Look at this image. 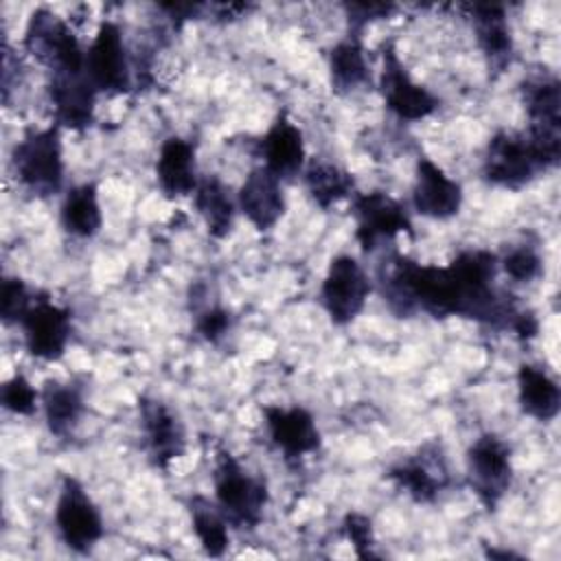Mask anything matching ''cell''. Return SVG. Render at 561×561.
Masks as SVG:
<instances>
[{"instance_id":"f546056e","label":"cell","mask_w":561,"mask_h":561,"mask_svg":"<svg viewBox=\"0 0 561 561\" xmlns=\"http://www.w3.org/2000/svg\"><path fill=\"white\" fill-rule=\"evenodd\" d=\"M33 305V296L26 283L18 276H7L0 291V316L4 324H20Z\"/></svg>"},{"instance_id":"8fae6325","label":"cell","mask_w":561,"mask_h":561,"mask_svg":"<svg viewBox=\"0 0 561 561\" xmlns=\"http://www.w3.org/2000/svg\"><path fill=\"white\" fill-rule=\"evenodd\" d=\"M26 351L42 362H57L64 357L70 335L72 318L66 307L48 298H35L20 322Z\"/></svg>"},{"instance_id":"f1b7e54d","label":"cell","mask_w":561,"mask_h":561,"mask_svg":"<svg viewBox=\"0 0 561 561\" xmlns=\"http://www.w3.org/2000/svg\"><path fill=\"white\" fill-rule=\"evenodd\" d=\"M193 533L208 557H221L230 543L228 539V519L219 506L202 495H193L188 502Z\"/></svg>"},{"instance_id":"d4e9b609","label":"cell","mask_w":561,"mask_h":561,"mask_svg":"<svg viewBox=\"0 0 561 561\" xmlns=\"http://www.w3.org/2000/svg\"><path fill=\"white\" fill-rule=\"evenodd\" d=\"M39 399H42V410H44V419L50 434H55L57 438L70 436L83 414L81 390L72 383L46 381L39 392Z\"/></svg>"},{"instance_id":"5b68a950","label":"cell","mask_w":561,"mask_h":561,"mask_svg":"<svg viewBox=\"0 0 561 561\" xmlns=\"http://www.w3.org/2000/svg\"><path fill=\"white\" fill-rule=\"evenodd\" d=\"M546 171L526 134L497 131L484 151L482 178L500 188L517 191Z\"/></svg>"},{"instance_id":"44dd1931","label":"cell","mask_w":561,"mask_h":561,"mask_svg":"<svg viewBox=\"0 0 561 561\" xmlns=\"http://www.w3.org/2000/svg\"><path fill=\"white\" fill-rule=\"evenodd\" d=\"M473 31L480 50L486 55L489 64L504 68L513 55V39L506 22L504 7L500 4H469Z\"/></svg>"},{"instance_id":"83f0119b","label":"cell","mask_w":561,"mask_h":561,"mask_svg":"<svg viewBox=\"0 0 561 561\" xmlns=\"http://www.w3.org/2000/svg\"><path fill=\"white\" fill-rule=\"evenodd\" d=\"M305 186L320 208H331L333 204L353 195L355 180L346 169L337 164L311 162L305 169Z\"/></svg>"},{"instance_id":"cb8c5ba5","label":"cell","mask_w":561,"mask_h":561,"mask_svg":"<svg viewBox=\"0 0 561 561\" xmlns=\"http://www.w3.org/2000/svg\"><path fill=\"white\" fill-rule=\"evenodd\" d=\"M61 226L77 239H92L103 226V213L99 204V191L94 182L72 186L59 208Z\"/></svg>"},{"instance_id":"9c48e42d","label":"cell","mask_w":561,"mask_h":561,"mask_svg":"<svg viewBox=\"0 0 561 561\" xmlns=\"http://www.w3.org/2000/svg\"><path fill=\"white\" fill-rule=\"evenodd\" d=\"M467 471L480 502L489 511L495 508L513 480L508 445L495 434L478 436L467 449Z\"/></svg>"},{"instance_id":"3957f363","label":"cell","mask_w":561,"mask_h":561,"mask_svg":"<svg viewBox=\"0 0 561 561\" xmlns=\"http://www.w3.org/2000/svg\"><path fill=\"white\" fill-rule=\"evenodd\" d=\"M13 171L24 188L39 197H50L64 186V151L59 127L26 134L13 147Z\"/></svg>"},{"instance_id":"e575fe53","label":"cell","mask_w":561,"mask_h":561,"mask_svg":"<svg viewBox=\"0 0 561 561\" xmlns=\"http://www.w3.org/2000/svg\"><path fill=\"white\" fill-rule=\"evenodd\" d=\"M344 9L348 15V24L355 31H362L368 22L377 18H386L390 11H394L392 4H383V2H351Z\"/></svg>"},{"instance_id":"4fadbf2b","label":"cell","mask_w":561,"mask_h":561,"mask_svg":"<svg viewBox=\"0 0 561 561\" xmlns=\"http://www.w3.org/2000/svg\"><path fill=\"white\" fill-rule=\"evenodd\" d=\"M140 427L145 438V449L151 465L167 469L171 460L180 458L186 449V434L182 421L171 412V408L158 399L142 397L138 401Z\"/></svg>"},{"instance_id":"d6a6232c","label":"cell","mask_w":561,"mask_h":561,"mask_svg":"<svg viewBox=\"0 0 561 561\" xmlns=\"http://www.w3.org/2000/svg\"><path fill=\"white\" fill-rule=\"evenodd\" d=\"M344 535L346 539L351 541L355 554L359 559H373L377 557L375 552V537H373V526H370V519L366 515H359V513H348L344 517Z\"/></svg>"},{"instance_id":"30bf717a","label":"cell","mask_w":561,"mask_h":561,"mask_svg":"<svg viewBox=\"0 0 561 561\" xmlns=\"http://www.w3.org/2000/svg\"><path fill=\"white\" fill-rule=\"evenodd\" d=\"M381 57H383V66H381L379 85H381V94L388 110L401 121H410V123L432 116L438 110V99L427 88L412 81L392 42L383 44Z\"/></svg>"},{"instance_id":"7c38bea8","label":"cell","mask_w":561,"mask_h":561,"mask_svg":"<svg viewBox=\"0 0 561 561\" xmlns=\"http://www.w3.org/2000/svg\"><path fill=\"white\" fill-rule=\"evenodd\" d=\"M353 217L357 228L355 237L364 250H373L399 232H412V221L405 206L379 191L355 195Z\"/></svg>"},{"instance_id":"8992f818","label":"cell","mask_w":561,"mask_h":561,"mask_svg":"<svg viewBox=\"0 0 561 561\" xmlns=\"http://www.w3.org/2000/svg\"><path fill=\"white\" fill-rule=\"evenodd\" d=\"M55 526L59 539L79 554L90 552L103 537V517L83 484L66 476L61 480L59 497L55 504Z\"/></svg>"},{"instance_id":"7a4b0ae2","label":"cell","mask_w":561,"mask_h":561,"mask_svg":"<svg viewBox=\"0 0 561 561\" xmlns=\"http://www.w3.org/2000/svg\"><path fill=\"white\" fill-rule=\"evenodd\" d=\"M215 504L234 528H256L267 506V486L261 478L252 476L230 451H217L215 471Z\"/></svg>"},{"instance_id":"ac0fdd59","label":"cell","mask_w":561,"mask_h":561,"mask_svg":"<svg viewBox=\"0 0 561 561\" xmlns=\"http://www.w3.org/2000/svg\"><path fill=\"white\" fill-rule=\"evenodd\" d=\"M48 94L59 125L81 131L92 123L99 92L85 72H53Z\"/></svg>"},{"instance_id":"9a60e30c","label":"cell","mask_w":561,"mask_h":561,"mask_svg":"<svg viewBox=\"0 0 561 561\" xmlns=\"http://www.w3.org/2000/svg\"><path fill=\"white\" fill-rule=\"evenodd\" d=\"M388 478L414 502H434L449 484V471L440 449L423 447L414 456L390 467Z\"/></svg>"},{"instance_id":"484cf974","label":"cell","mask_w":561,"mask_h":561,"mask_svg":"<svg viewBox=\"0 0 561 561\" xmlns=\"http://www.w3.org/2000/svg\"><path fill=\"white\" fill-rule=\"evenodd\" d=\"M526 114L533 131L561 134V88L554 77L530 79L524 85Z\"/></svg>"},{"instance_id":"e0dca14e","label":"cell","mask_w":561,"mask_h":561,"mask_svg":"<svg viewBox=\"0 0 561 561\" xmlns=\"http://www.w3.org/2000/svg\"><path fill=\"white\" fill-rule=\"evenodd\" d=\"M267 436L287 458H302L320 447V432L309 410L265 405Z\"/></svg>"},{"instance_id":"ba28073f","label":"cell","mask_w":561,"mask_h":561,"mask_svg":"<svg viewBox=\"0 0 561 561\" xmlns=\"http://www.w3.org/2000/svg\"><path fill=\"white\" fill-rule=\"evenodd\" d=\"M370 294V278L362 263L351 254L331 259L320 287V302L333 324L344 327L353 322Z\"/></svg>"},{"instance_id":"d6986e66","label":"cell","mask_w":561,"mask_h":561,"mask_svg":"<svg viewBox=\"0 0 561 561\" xmlns=\"http://www.w3.org/2000/svg\"><path fill=\"white\" fill-rule=\"evenodd\" d=\"M263 167L272 171L280 182L291 180L302 171L305 164V140L302 131L285 116H276L270 129L259 140Z\"/></svg>"},{"instance_id":"4316f807","label":"cell","mask_w":561,"mask_h":561,"mask_svg":"<svg viewBox=\"0 0 561 561\" xmlns=\"http://www.w3.org/2000/svg\"><path fill=\"white\" fill-rule=\"evenodd\" d=\"M329 72H331V85L340 94H348L370 81L366 53L357 35H351L331 48Z\"/></svg>"},{"instance_id":"ffe728a7","label":"cell","mask_w":561,"mask_h":561,"mask_svg":"<svg viewBox=\"0 0 561 561\" xmlns=\"http://www.w3.org/2000/svg\"><path fill=\"white\" fill-rule=\"evenodd\" d=\"M156 180L160 191L169 197L191 195L199 182L195 169V147L182 136H169L160 145L156 160Z\"/></svg>"},{"instance_id":"4dcf8cb0","label":"cell","mask_w":561,"mask_h":561,"mask_svg":"<svg viewBox=\"0 0 561 561\" xmlns=\"http://www.w3.org/2000/svg\"><path fill=\"white\" fill-rule=\"evenodd\" d=\"M37 399H39V392L33 388V383L15 373L13 377H9L4 383H2V390H0V401H2V408L9 410L11 414H20V416H28L35 412V405H37Z\"/></svg>"},{"instance_id":"277c9868","label":"cell","mask_w":561,"mask_h":561,"mask_svg":"<svg viewBox=\"0 0 561 561\" xmlns=\"http://www.w3.org/2000/svg\"><path fill=\"white\" fill-rule=\"evenodd\" d=\"M24 48L53 72H83L85 50L72 28L53 11L37 9L24 31Z\"/></svg>"},{"instance_id":"6da1fadb","label":"cell","mask_w":561,"mask_h":561,"mask_svg":"<svg viewBox=\"0 0 561 561\" xmlns=\"http://www.w3.org/2000/svg\"><path fill=\"white\" fill-rule=\"evenodd\" d=\"M493 265L478 252H460L447 267L392 256L381 272V294L399 316L425 311L434 318L462 316L493 324L504 294L493 287Z\"/></svg>"},{"instance_id":"2e32d148","label":"cell","mask_w":561,"mask_h":561,"mask_svg":"<svg viewBox=\"0 0 561 561\" xmlns=\"http://www.w3.org/2000/svg\"><path fill=\"white\" fill-rule=\"evenodd\" d=\"M237 206L256 230L274 228L285 213L283 182L263 164L252 169L237 193Z\"/></svg>"},{"instance_id":"5bb4252c","label":"cell","mask_w":561,"mask_h":561,"mask_svg":"<svg viewBox=\"0 0 561 561\" xmlns=\"http://www.w3.org/2000/svg\"><path fill=\"white\" fill-rule=\"evenodd\" d=\"M412 206L423 217L438 221L451 219L460 213L462 186L449 178L434 160L421 156L412 186Z\"/></svg>"},{"instance_id":"7402d4cb","label":"cell","mask_w":561,"mask_h":561,"mask_svg":"<svg viewBox=\"0 0 561 561\" xmlns=\"http://www.w3.org/2000/svg\"><path fill=\"white\" fill-rule=\"evenodd\" d=\"M517 399L522 410L537 421H552L561 410V390L557 381L535 364H522L517 370Z\"/></svg>"},{"instance_id":"836d02e7","label":"cell","mask_w":561,"mask_h":561,"mask_svg":"<svg viewBox=\"0 0 561 561\" xmlns=\"http://www.w3.org/2000/svg\"><path fill=\"white\" fill-rule=\"evenodd\" d=\"M230 324H232L230 311L224 309V307H217V305L204 309V311L197 316V322H195L197 333H199L206 342H219V340L228 333Z\"/></svg>"},{"instance_id":"1f68e13d","label":"cell","mask_w":561,"mask_h":561,"mask_svg":"<svg viewBox=\"0 0 561 561\" xmlns=\"http://www.w3.org/2000/svg\"><path fill=\"white\" fill-rule=\"evenodd\" d=\"M502 270L515 280V283H530L541 274V256L533 245H515L511 248L502 261H497Z\"/></svg>"},{"instance_id":"603a6c76","label":"cell","mask_w":561,"mask_h":561,"mask_svg":"<svg viewBox=\"0 0 561 561\" xmlns=\"http://www.w3.org/2000/svg\"><path fill=\"white\" fill-rule=\"evenodd\" d=\"M195 208L206 224V230L215 239L230 234L234 226V206L237 202L230 195V188L217 175L199 178L193 191Z\"/></svg>"},{"instance_id":"52a82bcc","label":"cell","mask_w":561,"mask_h":561,"mask_svg":"<svg viewBox=\"0 0 561 561\" xmlns=\"http://www.w3.org/2000/svg\"><path fill=\"white\" fill-rule=\"evenodd\" d=\"M85 77L96 92L125 94L134 85V72L127 57L123 31L116 22H101L85 50Z\"/></svg>"}]
</instances>
